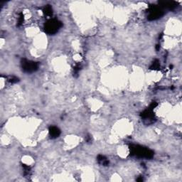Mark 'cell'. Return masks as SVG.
Returning <instances> with one entry per match:
<instances>
[{
  "mask_svg": "<svg viewBox=\"0 0 182 182\" xmlns=\"http://www.w3.org/2000/svg\"><path fill=\"white\" fill-rule=\"evenodd\" d=\"M160 4H161V6H162V7L168 8V9H173L177 6V3L175 2V1H160Z\"/></svg>",
  "mask_w": 182,
  "mask_h": 182,
  "instance_id": "5b68a950",
  "label": "cell"
},
{
  "mask_svg": "<svg viewBox=\"0 0 182 182\" xmlns=\"http://www.w3.org/2000/svg\"><path fill=\"white\" fill-rule=\"evenodd\" d=\"M49 133H50L51 138H56L60 135V131L58 127L52 126V127H49Z\"/></svg>",
  "mask_w": 182,
  "mask_h": 182,
  "instance_id": "8992f818",
  "label": "cell"
},
{
  "mask_svg": "<svg viewBox=\"0 0 182 182\" xmlns=\"http://www.w3.org/2000/svg\"><path fill=\"white\" fill-rule=\"evenodd\" d=\"M23 22H24V15L22 14H20V16H19V25H21Z\"/></svg>",
  "mask_w": 182,
  "mask_h": 182,
  "instance_id": "30bf717a",
  "label": "cell"
},
{
  "mask_svg": "<svg viewBox=\"0 0 182 182\" xmlns=\"http://www.w3.org/2000/svg\"><path fill=\"white\" fill-rule=\"evenodd\" d=\"M160 67V62H159L158 60H155V61L153 62V63H152V66L150 67L151 69H154V70H157V69H159V68Z\"/></svg>",
  "mask_w": 182,
  "mask_h": 182,
  "instance_id": "9c48e42d",
  "label": "cell"
},
{
  "mask_svg": "<svg viewBox=\"0 0 182 182\" xmlns=\"http://www.w3.org/2000/svg\"><path fill=\"white\" fill-rule=\"evenodd\" d=\"M62 27V23L57 19H50L44 25L45 32L48 34H56Z\"/></svg>",
  "mask_w": 182,
  "mask_h": 182,
  "instance_id": "7a4b0ae2",
  "label": "cell"
},
{
  "mask_svg": "<svg viewBox=\"0 0 182 182\" xmlns=\"http://www.w3.org/2000/svg\"><path fill=\"white\" fill-rule=\"evenodd\" d=\"M157 105V103H155V102L152 103V104H151V105H150V109L152 110V109H153V108H155Z\"/></svg>",
  "mask_w": 182,
  "mask_h": 182,
  "instance_id": "8fae6325",
  "label": "cell"
},
{
  "mask_svg": "<svg viewBox=\"0 0 182 182\" xmlns=\"http://www.w3.org/2000/svg\"><path fill=\"white\" fill-rule=\"evenodd\" d=\"M131 154L142 158L150 159L153 157L154 152L147 148L140 147V146H131Z\"/></svg>",
  "mask_w": 182,
  "mask_h": 182,
  "instance_id": "6da1fadb",
  "label": "cell"
},
{
  "mask_svg": "<svg viewBox=\"0 0 182 182\" xmlns=\"http://www.w3.org/2000/svg\"><path fill=\"white\" fill-rule=\"evenodd\" d=\"M164 12L160 8L157 7L156 6H151L149 9V15L148 19L149 20H155V19H159L163 16Z\"/></svg>",
  "mask_w": 182,
  "mask_h": 182,
  "instance_id": "277c9868",
  "label": "cell"
},
{
  "mask_svg": "<svg viewBox=\"0 0 182 182\" xmlns=\"http://www.w3.org/2000/svg\"><path fill=\"white\" fill-rule=\"evenodd\" d=\"M22 69L24 71L27 72V73H33V72L36 71L38 69V64L37 63L34 61H32V60H28L26 59H23L22 61Z\"/></svg>",
  "mask_w": 182,
  "mask_h": 182,
  "instance_id": "3957f363",
  "label": "cell"
},
{
  "mask_svg": "<svg viewBox=\"0 0 182 182\" xmlns=\"http://www.w3.org/2000/svg\"><path fill=\"white\" fill-rule=\"evenodd\" d=\"M44 15L47 16H51L53 14V9H52L51 6H50L49 5L46 6L44 8Z\"/></svg>",
  "mask_w": 182,
  "mask_h": 182,
  "instance_id": "52a82bcc",
  "label": "cell"
},
{
  "mask_svg": "<svg viewBox=\"0 0 182 182\" xmlns=\"http://www.w3.org/2000/svg\"><path fill=\"white\" fill-rule=\"evenodd\" d=\"M98 162H100V163L102 164H103V165H105V166H106V165H108V164H109V162H108V160H107V159H106L105 157H104V156H102V155L98 156Z\"/></svg>",
  "mask_w": 182,
  "mask_h": 182,
  "instance_id": "ba28073f",
  "label": "cell"
}]
</instances>
